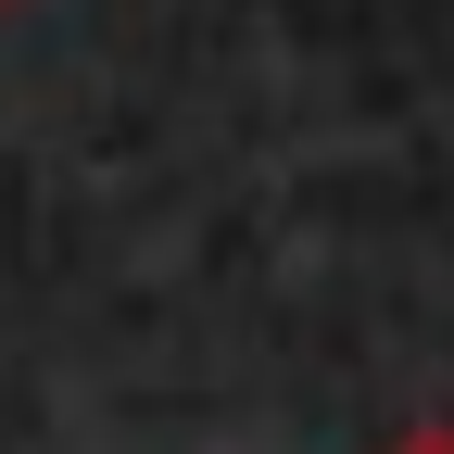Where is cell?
Wrapping results in <instances>:
<instances>
[{
  "label": "cell",
  "mask_w": 454,
  "mask_h": 454,
  "mask_svg": "<svg viewBox=\"0 0 454 454\" xmlns=\"http://www.w3.org/2000/svg\"><path fill=\"white\" fill-rule=\"evenodd\" d=\"M404 454H454V429H417V442H404Z\"/></svg>",
  "instance_id": "6da1fadb"
}]
</instances>
